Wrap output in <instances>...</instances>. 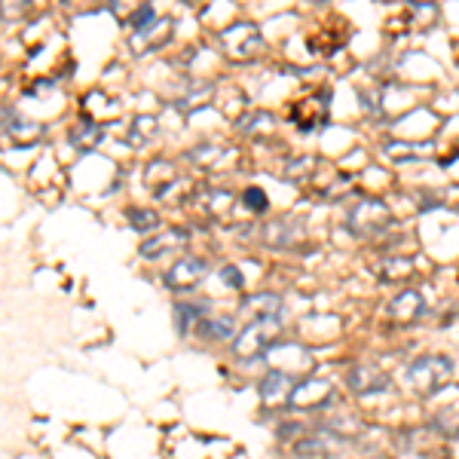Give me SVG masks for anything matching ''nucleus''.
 Here are the masks:
<instances>
[{
	"label": "nucleus",
	"mask_w": 459,
	"mask_h": 459,
	"mask_svg": "<svg viewBox=\"0 0 459 459\" xmlns=\"http://www.w3.org/2000/svg\"><path fill=\"white\" fill-rule=\"evenodd\" d=\"M129 221H132V230H157L162 224L160 214L153 209H132Z\"/></svg>",
	"instance_id": "b1692460"
},
{
	"label": "nucleus",
	"mask_w": 459,
	"mask_h": 459,
	"mask_svg": "<svg viewBox=\"0 0 459 459\" xmlns=\"http://www.w3.org/2000/svg\"><path fill=\"white\" fill-rule=\"evenodd\" d=\"M4 132H6V138H13V144H19V147H31L37 138L43 135L40 126L34 120H28V117H22L19 110H13L10 105H4Z\"/></svg>",
	"instance_id": "9b49d317"
},
{
	"label": "nucleus",
	"mask_w": 459,
	"mask_h": 459,
	"mask_svg": "<svg viewBox=\"0 0 459 459\" xmlns=\"http://www.w3.org/2000/svg\"><path fill=\"white\" fill-rule=\"evenodd\" d=\"M199 328H203V337L209 340H233L236 322L230 316H221V318H205Z\"/></svg>",
	"instance_id": "6ab92c4d"
},
{
	"label": "nucleus",
	"mask_w": 459,
	"mask_h": 459,
	"mask_svg": "<svg viewBox=\"0 0 459 459\" xmlns=\"http://www.w3.org/2000/svg\"><path fill=\"white\" fill-rule=\"evenodd\" d=\"M221 282H224V285H233V288H242L239 270H236V266H224V270H221Z\"/></svg>",
	"instance_id": "cd10ccee"
},
{
	"label": "nucleus",
	"mask_w": 459,
	"mask_h": 459,
	"mask_svg": "<svg viewBox=\"0 0 459 459\" xmlns=\"http://www.w3.org/2000/svg\"><path fill=\"white\" fill-rule=\"evenodd\" d=\"M334 402V386L325 380H307L298 383L288 398V404L298 407V411H318V407H328Z\"/></svg>",
	"instance_id": "0eeeda50"
},
{
	"label": "nucleus",
	"mask_w": 459,
	"mask_h": 459,
	"mask_svg": "<svg viewBox=\"0 0 459 459\" xmlns=\"http://www.w3.org/2000/svg\"><path fill=\"white\" fill-rule=\"evenodd\" d=\"M264 236L270 246H291L294 242V233H291V224H288V221H273Z\"/></svg>",
	"instance_id": "5701e85b"
},
{
	"label": "nucleus",
	"mask_w": 459,
	"mask_h": 459,
	"mask_svg": "<svg viewBox=\"0 0 459 459\" xmlns=\"http://www.w3.org/2000/svg\"><path fill=\"white\" fill-rule=\"evenodd\" d=\"M423 309H426L423 294L413 291V288H404V291H398L395 298L389 300L386 318L392 325H413L420 316H423Z\"/></svg>",
	"instance_id": "6e6552de"
},
{
	"label": "nucleus",
	"mask_w": 459,
	"mask_h": 459,
	"mask_svg": "<svg viewBox=\"0 0 459 459\" xmlns=\"http://www.w3.org/2000/svg\"><path fill=\"white\" fill-rule=\"evenodd\" d=\"M282 337V316H255L233 340V355L242 361H255L270 352V346Z\"/></svg>",
	"instance_id": "f257e3e1"
},
{
	"label": "nucleus",
	"mask_w": 459,
	"mask_h": 459,
	"mask_svg": "<svg viewBox=\"0 0 459 459\" xmlns=\"http://www.w3.org/2000/svg\"><path fill=\"white\" fill-rule=\"evenodd\" d=\"M246 309L257 316H282V300L276 294H257V298L246 300Z\"/></svg>",
	"instance_id": "aec40b11"
},
{
	"label": "nucleus",
	"mask_w": 459,
	"mask_h": 459,
	"mask_svg": "<svg viewBox=\"0 0 459 459\" xmlns=\"http://www.w3.org/2000/svg\"><path fill=\"white\" fill-rule=\"evenodd\" d=\"M273 117L270 114H264V110H257V114H248V117H242L239 120V129L242 132H248V135H266V132H273Z\"/></svg>",
	"instance_id": "412c9836"
},
{
	"label": "nucleus",
	"mask_w": 459,
	"mask_h": 459,
	"mask_svg": "<svg viewBox=\"0 0 459 459\" xmlns=\"http://www.w3.org/2000/svg\"><path fill=\"white\" fill-rule=\"evenodd\" d=\"M328 114H331V101L325 92L318 95H307V99H298L291 105V123L298 126L300 132H316L328 123Z\"/></svg>",
	"instance_id": "39448f33"
},
{
	"label": "nucleus",
	"mask_w": 459,
	"mask_h": 459,
	"mask_svg": "<svg viewBox=\"0 0 459 459\" xmlns=\"http://www.w3.org/2000/svg\"><path fill=\"white\" fill-rule=\"evenodd\" d=\"M205 273H209V264H205L203 257L184 255L181 261H175L169 266L162 282H166V288H172V291H190V288H196L203 282Z\"/></svg>",
	"instance_id": "423d86ee"
},
{
	"label": "nucleus",
	"mask_w": 459,
	"mask_h": 459,
	"mask_svg": "<svg viewBox=\"0 0 459 459\" xmlns=\"http://www.w3.org/2000/svg\"><path fill=\"white\" fill-rule=\"evenodd\" d=\"M190 242V233L184 227H162L157 236L142 242V257L144 261H153V257H162L175 248H184Z\"/></svg>",
	"instance_id": "9d476101"
},
{
	"label": "nucleus",
	"mask_w": 459,
	"mask_h": 459,
	"mask_svg": "<svg viewBox=\"0 0 459 459\" xmlns=\"http://www.w3.org/2000/svg\"><path fill=\"white\" fill-rule=\"evenodd\" d=\"M190 160L199 162V166H214V162L221 160V151L218 147H196V151L190 153Z\"/></svg>",
	"instance_id": "bb28decb"
},
{
	"label": "nucleus",
	"mask_w": 459,
	"mask_h": 459,
	"mask_svg": "<svg viewBox=\"0 0 459 459\" xmlns=\"http://www.w3.org/2000/svg\"><path fill=\"white\" fill-rule=\"evenodd\" d=\"M153 123H157L153 117H138V120L132 123V129H129V142H132V144L151 142V138L157 135V126H153Z\"/></svg>",
	"instance_id": "4be33fe9"
},
{
	"label": "nucleus",
	"mask_w": 459,
	"mask_h": 459,
	"mask_svg": "<svg viewBox=\"0 0 459 459\" xmlns=\"http://www.w3.org/2000/svg\"><path fill=\"white\" fill-rule=\"evenodd\" d=\"M340 444H343V438H340L337 432H328V429H322V432H309L307 438L298 441V456H307V459H322V456H331L340 450Z\"/></svg>",
	"instance_id": "ddd939ff"
},
{
	"label": "nucleus",
	"mask_w": 459,
	"mask_h": 459,
	"mask_svg": "<svg viewBox=\"0 0 459 459\" xmlns=\"http://www.w3.org/2000/svg\"><path fill=\"white\" fill-rule=\"evenodd\" d=\"M101 135H105V132H101V126H95V123H80V126H74L68 138H71V144H74V147H80V151H92V147L101 142Z\"/></svg>",
	"instance_id": "a211bd4d"
},
{
	"label": "nucleus",
	"mask_w": 459,
	"mask_h": 459,
	"mask_svg": "<svg viewBox=\"0 0 459 459\" xmlns=\"http://www.w3.org/2000/svg\"><path fill=\"white\" fill-rule=\"evenodd\" d=\"M386 151L392 160H411V157H426L432 151V144H389Z\"/></svg>",
	"instance_id": "393cba45"
},
{
	"label": "nucleus",
	"mask_w": 459,
	"mask_h": 459,
	"mask_svg": "<svg viewBox=\"0 0 459 459\" xmlns=\"http://www.w3.org/2000/svg\"><path fill=\"white\" fill-rule=\"evenodd\" d=\"M221 47H224V53L233 58V62H248V58H255L261 53L264 37L251 22H236V25L221 31Z\"/></svg>",
	"instance_id": "7ed1b4c3"
},
{
	"label": "nucleus",
	"mask_w": 459,
	"mask_h": 459,
	"mask_svg": "<svg viewBox=\"0 0 459 459\" xmlns=\"http://www.w3.org/2000/svg\"><path fill=\"white\" fill-rule=\"evenodd\" d=\"M172 37V19H157V22H151L147 28H142V31H135L132 34V49H135L138 56H144V53H153L157 47H162V43Z\"/></svg>",
	"instance_id": "4468645a"
},
{
	"label": "nucleus",
	"mask_w": 459,
	"mask_h": 459,
	"mask_svg": "<svg viewBox=\"0 0 459 459\" xmlns=\"http://www.w3.org/2000/svg\"><path fill=\"white\" fill-rule=\"evenodd\" d=\"M392 224V212L380 199H361L350 212V230L355 236H377Z\"/></svg>",
	"instance_id": "20e7f679"
},
{
	"label": "nucleus",
	"mask_w": 459,
	"mask_h": 459,
	"mask_svg": "<svg viewBox=\"0 0 459 459\" xmlns=\"http://www.w3.org/2000/svg\"><path fill=\"white\" fill-rule=\"evenodd\" d=\"M450 380H454V359H447V355H435V352L420 355L407 368V386L423 398L435 395Z\"/></svg>",
	"instance_id": "f03ea898"
},
{
	"label": "nucleus",
	"mask_w": 459,
	"mask_h": 459,
	"mask_svg": "<svg viewBox=\"0 0 459 459\" xmlns=\"http://www.w3.org/2000/svg\"><path fill=\"white\" fill-rule=\"evenodd\" d=\"M294 377L288 374V371H270L261 380V398L266 404H273V402H279V398H291V392H294Z\"/></svg>",
	"instance_id": "2eb2a0df"
},
{
	"label": "nucleus",
	"mask_w": 459,
	"mask_h": 459,
	"mask_svg": "<svg viewBox=\"0 0 459 459\" xmlns=\"http://www.w3.org/2000/svg\"><path fill=\"white\" fill-rule=\"evenodd\" d=\"M346 383H350V389L355 395H380V392L389 389L392 380H389V374L377 365H355L350 377H346Z\"/></svg>",
	"instance_id": "1a4fd4ad"
},
{
	"label": "nucleus",
	"mask_w": 459,
	"mask_h": 459,
	"mask_svg": "<svg viewBox=\"0 0 459 459\" xmlns=\"http://www.w3.org/2000/svg\"><path fill=\"white\" fill-rule=\"evenodd\" d=\"M144 181L153 196H169L181 184V175H178V166L172 160H153L144 172Z\"/></svg>",
	"instance_id": "f8f14e48"
},
{
	"label": "nucleus",
	"mask_w": 459,
	"mask_h": 459,
	"mask_svg": "<svg viewBox=\"0 0 459 459\" xmlns=\"http://www.w3.org/2000/svg\"><path fill=\"white\" fill-rule=\"evenodd\" d=\"M413 273V261L411 257H386L377 266V279L380 282H398V279H407Z\"/></svg>",
	"instance_id": "f3484780"
},
{
	"label": "nucleus",
	"mask_w": 459,
	"mask_h": 459,
	"mask_svg": "<svg viewBox=\"0 0 459 459\" xmlns=\"http://www.w3.org/2000/svg\"><path fill=\"white\" fill-rule=\"evenodd\" d=\"M242 199H246V205L251 212H266V194L261 187H248L246 194H242Z\"/></svg>",
	"instance_id": "a878e982"
},
{
	"label": "nucleus",
	"mask_w": 459,
	"mask_h": 459,
	"mask_svg": "<svg viewBox=\"0 0 459 459\" xmlns=\"http://www.w3.org/2000/svg\"><path fill=\"white\" fill-rule=\"evenodd\" d=\"M209 303L205 300H181L175 303V322H178V331L181 334H187L190 328H194V322H205L209 318Z\"/></svg>",
	"instance_id": "dca6fc26"
}]
</instances>
